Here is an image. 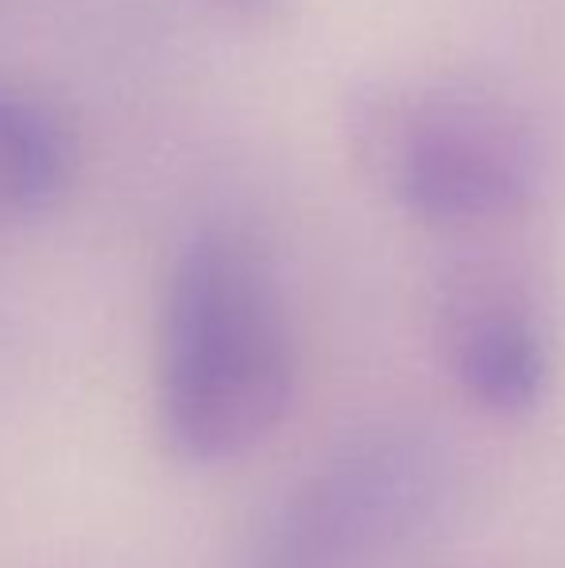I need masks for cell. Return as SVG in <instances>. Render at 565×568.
Segmentation results:
<instances>
[{
	"mask_svg": "<svg viewBox=\"0 0 565 568\" xmlns=\"http://www.w3.org/2000/svg\"><path fill=\"white\" fill-rule=\"evenodd\" d=\"M349 135L361 166L437 229L496 225L531 205L538 155L507 105L461 85H380L356 98Z\"/></svg>",
	"mask_w": 565,
	"mask_h": 568,
	"instance_id": "obj_2",
	"label": "cell"
},
{
	"mask_svg": "<svg viewBox=\"0 0 565 568\" xmlns=\"http://www.w3.org/2000/svg\"><path fill=\"white\" fill-rule=\"evenodd\" d=\"M70 171V135L51 109L0 93V213L43 210Z\"/></svg>",
	"mask_w": 565,
	"mask_h": 568,
	"instance_id": "obj_5",
	"label": "cell"
},
{
	"mask_svg": "<svg viewBox=\"0 0 565 568\" xmlns=\"http://www.w3.org/2000/svg\"><path fill=\"white\" fill-rule=\"evenodd\" d=\"M437 491L442 468L423 442H356L286 495L252 568H376L434 515Z\"/></svg>",
	"mask_w": 565,
	"mask_h": 568,
	"instance_id": "obj_3",
	"label": "cell"
},
{
	"mask_svg": "<svg viewBox=\"0 0 565 568\" xmlns=\"http://www.w3.org/2000/svg\"><path fill=\"white\" fill-rule=\"evenodd\" d=\"M434 337L461 395L500 418L535 410L551 383L546 333L527 286L488 263L445 278Z\"/></svg>",
	"mask_w": 565,
	"mask_h": 568,
	"instance_id": "obj_4",
	"label": "cell"
},
{
	"mask_svg": "<svg viewBox=\"0 0 565 568\" xmlns=\"http://www.w3.org/2000/svg\"><path fill=\"white\" fill-rule=\"evenodd\" d=\"M294 348L268 271L233 236L205 232L174 260L159 310L155 422L186 464H225L280 429Z\"/></svg>",
	"mask_w": 565,
	"mask_h": 568,
	"instance_id": "obj_1",
	"label": "cell"
},
{
	"mask_svg": "<svg viewBox=\"0 0 565 568\" xmlns=\"http://www.w3.org/2000/svg\"><path fill=\"white\" fill-rule=\"evenodd\" d=\"M225 4H233L236 12H268L275 0H225Z\"/></svg>",
	"mask_w": 565,
	"mask_h": 568,
	"instance_id": "obj_6",
	"label": "cell"
}]
</instances>
